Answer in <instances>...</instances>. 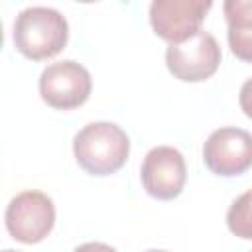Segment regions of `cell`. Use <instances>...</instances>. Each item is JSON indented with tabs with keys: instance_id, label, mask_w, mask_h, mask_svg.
<instances>
[{
	"instance_id": "8992f818",
	"label": "cell",
	"mask_w": 252,
	"mask_h": 252,
	"mask_svg": "<svg viewBox=\"0 0 252 252\" xmlns=\"http://www.w3.org/2000/svg\"><path fill=\"white\" fill-rule=\"evenodd\" d=\"M205 165L220 177H234L252 167V134L236 126H224L209 134L203 144Z\"/></svg>"
},
{
	"instance_id": "8fae6325",
	"label": "cell",
	"mask_w": 252,
	"mask_h": 252,
	"mask_svg": "<svg viewBox=\"0 0 252 252\" xmlns=\"http://www.w3.org/2000/svg\"><path fill=\"white\" fill-rule=\"evenodd\" d=\"M238 102H240V108L244 110V114L248 118H252V77L248 81H244V85L240 87Z\"/></svg>"
},
{
	"instance_id": "ba28073f",
	"label": "cell",
	"mask_w": 252,
	"mask_h": 252,
	"mask_svg": "<svg viewBox=\"0 0 252 252\" xmlns=\"http://www.w3.org/2000/svg\"><path fill=\"white\" fill-rule=\"evenodd\" d=\"M140 177L150 197L158 201H171L183 191L187 179L185 158L171 146H156L146 154Z\"/></svg>"
},
{
	"instance_id": "7a4b0ae2",
	"label": "cell",
	"mask_w": 252,
	"mask_h": 252,
	"mask_svg": "<svg viewBox=\"0 0 252 252\" xmlns=\"http://www.w3.org/2000/svg\"><path fill=\"white\" fill-rule=\"evenodd\" d=\"M77 163L91 175H110L118 171L130 154L128 134L114 122H91L73 138Z\"/></svg>"
},
{
	"instance_id": "4fadbf2b",
	"label": "cell",
	"mask_w": 252,
	"mask_h": 252,
	"mask_svg": "<svg viewBox=\"0 0 252 252\" xmlns=\"http://www.w3.org/2000/svg\"><path fill=\"white\" fill-rule=\"evenodd\" d=\"M146 252H167V250H158V248H150V250H146Z\"/></svg>"
},
{
	"instance_id": "277c9868",
	"label": "cell",
	"mask_w": 252,
	"mask_h": 252,
	"mask_svg": "<svg viewBox=\"0 0 252 252\" xmlns=\"http://www.w3.org/2000/svg\"><path fill=\"white\" fill-rule=\"evenodd\" d=\"M220 57L219 41L205 30H199L181 43H169L165 49V65L169 73L185 83H201L215 75Z\"/></svg>"
},
{
	"instance_id": "30bf717a",
	"label": "cell",
	"mask_w": 252,
	"mask_h": 252,
	"mask_svg": "<svg viewBox=\"0 0 252 252\" xmlns=\"http://www.w3.org/2000/svg\"><path fill=\"white\" fill-rule=\"evenodd\" d=\"M226 226L234 236L252 240V189L232 201L226 211Z\"/></svg>"
},
{
	"instance_id": "5b68a950",
	"label": "cell",
	"mask_w": 252,
	"mask_h": 252,
	"mask_svg": "<svg viewBox=\"0 0 252 252\" xmlns=\"http://www.w3.org/2000/svg\"><path fill=\"white\" fill-rule=\"evenodd\" d=\"M93 91L91 73L73 59L49 63L39 75V94L57 110H71L87 102Z\"/></svg>"
},
{
	"instance_id": "6da1fadb",
	"label": "cell",
	"mask_w": 252,
	"mask_h": 252,
	"mask_svg": "<svg viewBox=\"0 0 252 252\" xmlns=\"http://www.w3.org/2000/svg\"><path fill=\"white\" fill-rule=\"evenodd\" d=\"M12 39L24 57L32 61L49 59L67 45L69 24L55 8L28 6L14 20Z\"/></svg>"
},
{
	"instance_id": "3957f363",
	"label": "cell",
	"mask_w": 252,
	"mask_h": 252,
	"mask_svg": "<svg viewBox=\"0 0 252 252\" xmlns=\"http://www.w3.org/2000/svg\"><path fill=\"white\" fill-rule=\"evenodd\" d=\"M4 222L14 240L37 244L51 232L55 224V205L51 197L41 191H22L8 203Z\"/></svg>"
},
{
	"instance_id": "7c38bea8",
	"label": "cell",
	"mask_w": 252,
	"mask_h": 252,
	"mask_svg": "<svg viewBox=\"0 0 252 252\" xmlns=\"http://www.w3.org/2000/svg\"><path fill=\"white\" fill-rule=\"evenodd\" d=\"M73 252H118V250L104 242H85V244L77 246Z\"/></svg>"
},
{
	"instance_id": "9c48e42d",
	"label": "cell",
	"mask_w": 252,
	"mask_h": 252,
	"mask_svg": "<svg viewBox=\"0 0 252 252\" xmlns=\"http://www.w3.org/2000/svg\"><path fill=\"white\" fill-rule=\"evenodd\" d=\"M222 12L228 24L230 51L240 61L252 63V0H226Z\"/></svg>"
},
{
	"instance_id": "5bb4252c",
	"label": "cell",
	"mask_w": 252,
	"mask_h": 252,
	"mask_svg": "<svg viewBox=\"0 0 252 252\" xmlns=\"http://www.w3.org/2000/svg\"><path fill=\"white\" fill-rule=\"evenodd\" d=\"M2 252H20V250H2Z\"/></svg>"
},
{
	"instance_id": "52a82bcc",
	"label": "cell",
	"mask_w": 252,
	"mask_h": 252,
	"mask_svg": "<svg viewBox=\"0 0 252 252\" xmlns=\"http://www.w3.org/2000/svg\"><path fill=\"white\" fill-rule=\"evenodd\" d=\"M211 8V0H154L150 4V24L161 39L181 43L201 30Z\"/></svg>"
}]
</instances>
